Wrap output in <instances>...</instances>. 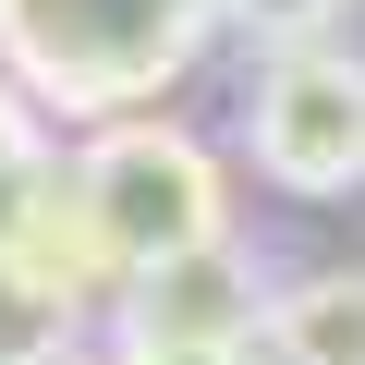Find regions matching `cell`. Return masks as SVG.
Here are the masks:
<instances>
[{"instance_id":"cell-9","label":"cell","mask_w":365,"mask_h":365,"mask_svg":"<svg viewBox=\"0 0 365 365\" xmlns=\"http://www.w3.org/2000/svg\"><path fill=\"white\" fill-rule=\"evenodd\" d=\"M353 13V0H220V25L268 37V49H329V25Z\"/></svg>"},{"instance_id":"cell-3","label":"cell","mask_w":365,"mask_h":365,"mask_svg":"<svg viewBox=\"0 0 365 365\" xmlns=\"http://www.w3.org/2000/svg\"><path fill=\"white\" fill-rule=\"evenodd\" d=\"M244 146H256L268 182H292V195H353V182H365V61H341V49H280V61L256 73Z\"/></svg>"},{"instance_id":"cell-10","label":"cell","mask_w":365,"mask_h":365,"mask_svg":"<svg viewBox=\"0 0 365 365\" xmlns=\"http://www.w3.org/2000/svg\"><path fill=\"white\" fill-rule=\"evenodd\" d=\"M110 365H256V353H207V341H122Z\"/></svg>"},{"instance_id":"cell-6","label":"cell","mask_w":365,"mask_h":365,"mask_svg":"<svg viewBox=\"0 0 365 365\" xmlns=\"http://www.w3.org/2000/svg\"><path fill=\"white\" fill-rule=\"evenodd\" d=\"M268 353L280 365H365V268L268 292Z\"/></svg>"},{"instance_id":"cell-1","label":"cell","mask_w":365,"mask_h":365,"mask_svg":"<svg viewBox=\"0 0 365 365\" xmlns=\"http://www.w3.org/2000/svg\"><path fill=\"white\" fill-rule=\"evenodd\" d=\"M207 37L220 0H0V73L37 110H86V122L158 110Z\"/></svg>"},{"instance_id":"cell-2","label":"cell","mask_w":365,"mask_h":365,"mask_svg":"<svg viewBox=\"0 0 365 365\" xmlns=\"http://www.w3.org/2000/svg\"><path fill=\"white\" fill-rule=\"evenodd\" d=\"M73 207H86V232L110 244V268L146 280V268H170V256L232 244V170L182 134V122L134 110V122H98V134H86Z\"/></svg>"},{"instance_id":"cell-7","label":"cell","mask_w":365,"mask_h":365,"mask_svg":"<svg viewBox=\"0 0 365 365\" xmlns=\"http://www.w3.org/2000/svg\"><path fill=\"white\" fill-rule=\"evenodd\" d=\"M61 353H73V304L0 244V365H61Z\"/></svg>"},{"instance_id":"cell-5","label":"cell","mask_w":365,"mask_h":365,"mask_svg":"<svg viewBox=\"0 0 365 365\" xmlns=\"http://www.w3.org/2000/svg\"><path fill=\"white\" fill-rule=\"evenodd\" d=\"M0 244H13V256H25V268H37V280H49L73 317H86L98 292H122V268H110V244L86 232V207H73V182H61V170H49V195H37L13 232H0Z\"/></svg>"},{"instance_id":"cell-8","label":"cell","mask_w":365,"mask_h":365,"mask_svg":"<svg viewBox=\"0 0 365 365\" xmlns=\"http://www.w3.org/2000/svg\"><path fill=\"white\" fill-rule=\"evenodd\" d=\"M37 195H49V110L0 73V232H13Z\"/></svg>"},{"instance_id":"cell-4","label":"cell","mask_w":365,"mask_h":365,"mask_svg":"<svg viewBox=\"0 0 365 365\" xmlns=\"http://www.w3.org/2000/svg\"><path fill=\"white\" fill-rule=\"evenodd\" d=\"M256 329H268V280H256L232 244L170 256V268L122 280V341H207V353H256Z\"/></svg>"}]
</instances>
